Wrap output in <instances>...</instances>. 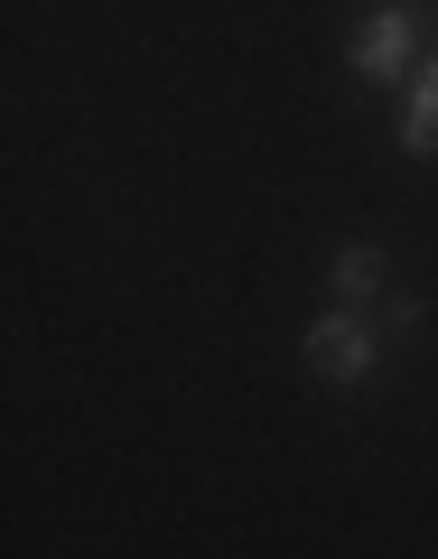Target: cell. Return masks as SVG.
<instances>
[{
    "label": "cell",
    "instance_id": "6da1fadb",
    "mask_svg": "<svg viewBox=\"0 0 438 559\" xmlns=\"http://www.w3.org/2000/svg\"><path fill=\"white\" fill-rule=\"evenodd\" d=\"M299 355H308V373H318L327 392H374L382 382V326L364 318V308H327Z\"/></svg>",
    "mask_w": 438,
    "mask_h": 559
},
{
    "label": "cell",
    "instance_id": "7a4b0ae2",
    "mask_svg": "<svg viewBox=\"0 0 438 559\" xmlns=\"http://www.w3.org/2000/svg\"><path fill=\"white\" fill-rule=\"evenodd\" d=\"M419 57H429V20H419V0H374V20L355 28V47H345L355 84H411Z\"/></svg>",
    "mask_w": 438,
    "mask_h": 559
},
{
    "label": "cell",
    "instance_id": "3957f363",
    "mask_svg": "<svg viewBox=\"0 0 438 559\" xmlns=\"http://www.w3.org/2000/svg\"><path fill=\"white\" fill-rule=\"evenodd\" d=\"M327 289H336V308H374L382 289H392V261H382V242H336V261H327Z\"/></svg>",
    "mask_w": 438,
    "mask_h": 559
},
{
    "label": "cell",
    "instance_id": "277c9868",
    "mask_svg": "<svg viewBox=\"0 0 438 559\" xmlns=\"http://www.w3.org/2000/svg\"><path fill=\"white\" fill-rule=\"evenodd\" d=\"M401 150H411V159H438V38H429V57H419V75H411V112H401Z\"/></svg>",
    "mask_w": 438,
    "mask_h": 559
},
{
    "label": "cell",
    "instance_id": "5b68a950",
    "mask_svg": "<svg viewBox=\"0 0 438 559\" xmlns=\"http://www.w3.org/2000/svg\"><path fill=\"white\" fill-rule=\"evenodd\" d=\"M419 326H429V308L411 289H382V336H419Z\"/></svg>",
    "mask_w": 438,
    "mask_h": 559
}]
</instances>
